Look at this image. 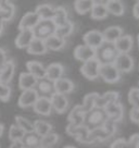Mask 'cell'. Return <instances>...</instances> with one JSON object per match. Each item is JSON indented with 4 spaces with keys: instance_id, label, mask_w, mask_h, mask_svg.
<instances>
[{
    "instance_id": "9f6ffc18",
    "label": "cell",
    "mask_w": 139,
    "mask_h": 148,
    "mask_svg": "<svg viewBox=\"0 0 139 148\" xmlns=\"http://www.w3.org/2000/svg\"><path fill=\"white\" fill-rule=\"evenodd\" d=\"M0 10H1V9H0Z\"/></svg>"
},
{
    "instance_id": "603a6c76",
    "label": "cell",
    "mask_w": 139,
    "mask_h": 148,
    "mask_svg": "<svg viewBox=\"0 0 139 148\" xmlns=\"http://www.w3.org/2000/svg\"><path fill=\"white\" fill-rule=\"evenodd\" d=\"M14 71H15L14 62L9 59L5 66L0 70V83L9 84L13 79Z\"/></svg>"
},
{
    "instance_id": "2e32d148",
    "label": "cell",
    "mask_w": 139,
    "mask_h": 148,
    "mask_svg": "<svg viewBox=\"0 0 139 148\" xmlns=\"http://www.w3.org/2000/svg\"><path fill=\"white\" fill-rule=\"evenodd\" d=\"M40 18L38 16V14L34 11V12H27L24 14L23 18H21L19 23V29H33L36 26V24L39 22Z\"/></svg>"
},
{
    "instance_id": "3957f363",
    "label": "cell",
    "mask_w": 139,
    "mask_h": 148,
    "mask_svg": "<svg viewBox=\"0 0 139 148\" xmlns=\"http://www.w3.org/2000/svg\"><path fill=\"white\" fill-rule=\"evenodd\" d=\"M57 31V25L53 20H39L36 26L33 28L35 38L45 40L51 35H55Z\"/></svg>"
},
{
    "instance_id": "5b68a950",
    "label": "cell",
    "mask_w": 139,
    "mask_h": 148,
    "mask_svg": "<svg viewBox=\"0 0 139 148\" xmlns=\"http://www.w3.org/2000/svg\"><path fill=\"white\" fill-rule=\"evenodd\" d=\"M116 132V123L111 120H108V122L100 129H96L90 131V134L93 136L95 143L96 142H103L106 139L112 137Z\"/></svg>"
},
{
    "instance_id": "4dcf8cb0",
    "label": "cell",
    "mask_w": 139,
    "mask_h": 148,
    "mask_svg": "<svg viewBox=\"0 0 139 148\" xmlns=\"http://www.w3.org/2000/svg\"><path fill=\"white\" fill-rule=\"evenodd\" d=\"M55 9L50 5H38L35 12L38 14L40 20H52L55 16Z\"/></svg>"
},
{
    "instance_id": "52a82bcc",
    "label": "cell",
    "mask_w": 139,
    "mask_h": 148,
    "mask_svg": "<svg viewBox=\"0 0 139 148\" xmlns=\"http://www.w3.org/2000/svg\"><path fill=\"white\" fill-rule=\"evenodd\" d=\"M38 94V97H47L51 98L52 95L56 92L55 89V82H52L47 77L37 79V83L34 88Z\"/></svg>"
},
{
    "instance_id": "f6af8a7d",
    "label": "cell",
    "mask_w": 139,
    "mask_h": 148,
    "mask_svg": "<svg viewBox=\"0 0 139 148\" xmlns=\"http://www.w3.org/2000/svg\"><path fill=\"white\" fill-rule=\"evenodd\" d=\"M8 57H7V53H5V51L2 49V48H0V70L2 69L3 66L5 65V63L8 62Z\"/></svg>"
},
{
    "instance_id": "816d5d0a",
    "label": "cell",
    "mask_w": 139,
    "mask_h": 148,
    "mask_svg": "<svg viewBox=\"0 0 139 148\" xmlns=\"http://www.w3.org/2000/svg\"><path fill=\"white\" fill-rule=\"evenodd\" d=\"M36 148H49V147H46V146H42V145H40V146H38V147Z\"/></svg>"
},
{
    "instance_id": "cb8c5ba5",
    "label": "cell",
    "mask_w": 139,
    "mask_h": 148,
    "mask_svg": "<svg viewBox=\"0 0 139 148\" xmlns=\"http://www.w3.org/2000/svg\"><path fill=\"white\" fill-rule=\"evenodd\" d=\"M23 143L24 147L26 148H36L42 145V136L36 133V132H28L25 133L23 138L21 139Z\"/></svg>"
},
{
    "instance_id": "b9f144b4",
    "label": "cell",
    "mask_w": 139,
    "mask_h": 148,
    "mask_svg": "<svg viewBox=\"0 0 139 148\" xmlns=\"http://www.w3.org/2000/svg\"><path fill=\"white\" fill-rule=\"evenodd\" d=\"M128 101L133 106V108L139 109V88H130L129 92H128Z\"/></svg>"
},
{
    "instance_id": "bcb514c9",
    "label": "cell",
    "mask_w": 139,
    "mask_h": 148,
    "mask_svg": "<svg viewBox=\"0 0 139 148\" xmlns=\"http://www.w3.org/2000/svg\"><path fill=\"white\" fill-rule=\"evenodd\" d=\"M9 148H24V145L22 143V140H14L11 143Z\"/></svg>"
},
{
    "instance_id": "7402d4cb",
    "label": "cell",
    "mask_w": 139,
    "mask_h": 148,
    "mask_svg": "<svg viewBox=\"0 0 139 148\" xmlns=\"http://www.w3.org/2000/svg\"><path fill=\"white\" fill-rule=\"evenodd\" d=\"M120 98V94L117 92H104V95H98L96 98V102H95V107H99V108H104L108 103L110 102L117 101Z\"/></svg>"
},
{
    "instance_id": "277c9868",
    "label": "cell",
    "mask_w": 139,
    "mask_h": 148,
    "mask_svg": "<svg viewBox=\"0 0 139 148\" xmlns=\"http://www.w3.org/2000/svg\"><path fill=\"white\" fill-rule=\"evenodd\" d=\"M66 133L71 136H74L75 139L82 144H93V136L90 134V131L87 127H85L83 124L80 125H73L69 123L66 126Z\"/></svg>"
},
{
    "instance_id": "ee69618b",
    "label": "cell",
    "mask_w": 139,
    "mask_h": 148,
    "mask_svg": "<svg viewBox=\"0 0 139 148\" xmlns=\"http://www.w3.org/2000/svg\"><path fill=\"white\" fill-rule=\"evenodd\" d=\"M129 118L133 122L139 124V109L132 108V110H130V112H129Z\"/></svg>"
},
{
    "instance_id": "60d3db41",
    "label": "cell",
    "mask_w": 139,
    "mask_h": 148,
    "mask_svg": "<svg viewBox=\"0 0 139 148\" xmlns=\"http://www.w3.org/2000/svg\"><path fill=\"white\" fill-rule=\"evenodd\" d=\"M58 142H59V135L57 133L50 132V133H48L47 135L42 137V145L49 148H51L53 145H56Z\"/></svg>"
},
{
    "instance_id": "7c38bea8",
    "label": "cell",
    "mask_w": 139,
    "mask_h": 148,
    "mask_svg": "<svg viewBox=\"0 0 139 148\" xmlns=\"http://www.w3.org/2000/svg\"><path fill=\"white\" fill-rule=\"evenodd\" d=\"M38 98V94L37 92L33 88V89H26V90H22V94L20 95L19 97V106L21 108H29V107H33L34 103L36 102Z\"/></svg>"
},
{
    "instance_id": "484cf974",
    "label": "cell",
    "mask_w": 139,
    "mask_h": 148,
    "mask_svg": "<svg viewBox=\"0 0 139 148\" xmlns=\"http://www.w3.org/2000/svg\"><path fill=\"white\" fill-rule=\"evenodd\" d=\"M27 71L31 74H33L37 79L46 77V68L42 65V63L38 61H28L26 63Z\"/></svg>"
},
{
    "instance_id": "8fae6325",
    "label": "cell",
    "mask_w": 139,
    "mask_h": 148,
    "mask_svg": "<svg viewBox=\"0 0 139 148\" xmlns=\"http://www.w3.org/2000/svg\"><path fill=\"white\" fill-rule=\"evenodd\" d=\"M83 40L85 42V45L91 47L93 49L98 48L102 42H104L102 32L97 31V29H93V31H89V32L86 33L83 37Z\"/></svg>"
},
{
    "instance_id": "30bf717a",
    "label": "cell",
    "mask_w": 139,
    "mask_h": 148,
    "mask_svg": "<svg viewBox=\"0 0 139 148\" xmlns=\"http://www.w3.org/2000/svg\"><path fill=\"white\" fill-rule=\"evenodd\" d=\"M113 64L121 73H128L134 68V59L128 53H119Z\"/></svg>"
},
{
    "instance_id": "e575fe53",
    "label": "cell",
    "mask_w": 139,
    "mask_h": 148,
    "mask_svg": "<svg viewBox=\"0 0 139 148\" xmlns=\"http://www.w3.org/2000/svg\"><path fill=\"white\" fill-rule=\"evenodd\" d=\"M109 12L107 10L106 5H99V3H95L93 9L90 10V15L93 20H103L107 18Z\"/></svg>"
},
{
    "instance_id": "9c48e42d",
    "label": "cell",
    "mask_w": 139,
    "mask_h": 148,
    "mask_svg": "<svg viewBox=\"0 0 139 148\" xmlns=\"http://www.w3.org/2000/svg\"><path fill=\"white\" fill-rule=\"evenodd\" d=\"M104 110L107 112L109 120L113 121V122H115V123L120 122V121L123 119V116H124V108H123V105H122L119 100L108 103L107 106L104 107Z\"/></svg>"
},
{
    "instance_id": "db71d44e",
    "label": "cell",
    "mask_w": 139,
    "mask_h": 148,
    "mask_svg": "<svg viewBox=\"0 0 139 148\" xmlns=\"http://www.w3.org/2000/svg\"><path fill=\"white\" fill-rule=\"evenodd\" d=\"M138 47H139V36H138Z\"/></svg>"
},
{
    "instance_id": "83f0119b",
    "label": "cell",
    "mask_w": 139,
    "mask_h": 148,
    "mask_svg": "<svg viewBox=\"0 0 139 148\" xmlns=\"http://www.w3.org/2000/svg\"><path fill=\"white\" fill-rule=\"evenodd\" d=\"M84 114H85V112H84L82 106H80V105L75 106L72 110L70 111L69 116H67L69 123H71V124H73V125L83 124Z\"/></svg>"
},
{
    "instance_id": "836d02e7",
    "label": "cell",
    "mask_w": 139,
    "mask_h": 148,
    "mask_svg": "<svg viewBox=\"0 0 139 148\" xmlns=\"http://www.w3.org/2000/svg\"><path fill=\"white\" fill-rule=\"evenodd\" d=\"M93 5L95 2L93 0H76L74 2V8L78 14H86L90 12Z\"/></svg>"
},
{
    "instance_id": "11a10c76",
    "label": "cell",
    "mask_w": 139,
    "mask_h": 148,
    "mask_svg": "<svg viewBox=\"0 0 139 148\" xmlns=\"http://www.w3.org/2000/svg\"><path fill=\"white\" fill-rule=\"evenodd\" d=\"M24 148H26V147H24Z\"/></svg>"
},
{
    "instance_id": "44dd1931",
    "label": "cell",
    "mask_w": 139,
    "mask_h": 148,
    "mask_svg": "<svg viewBox=\"0 0 139 148\" xmlns=\"http://www.w3.org/2000/svg\"><path fill=\"white\" fill-rule=\"evenodd\" d=\"M74 88V83L71 79H65V77H61V79H57L55 82V89H56V92H58V94L66 95V94L73 92Z\"/></svg>"
},
{
    "instance_id": "7a4b0ae2",
    "label": "cell",
    "mask_w": 139,
    "mask_h": 148,
    "mask_svg": "<svg viewBox=\"0 0 139 148\" xmlns=\"http://www.w3.org/2000/svg\"><path fill=\"white\" fill-rule=\"evenodd\" d=\"M117 56L119 51L114 46V42H103L95 49V59L100 64H113Z\"/></svg>"
},
{
    "instance_id": "6da1fadb",
    "label": "cell",
    "mask_w": 139,
    "mask_h": 148,
    "mask_svg": "<svg viewBox=\"0 0 139 148\" xmlns=\"http://www.w3.org/2000/svg\"><path fill=\"white\" fill-rule=\"evenodd\" d=\"M108 120L109 118L104 108L93 107L91 110H89L84 114L83 125L89 131H93L96 129L102 127L108 122Z\"/></svg>"
},
{
    "instance_id": "d4e9b609",
    "label": "cell",
    "mask_w": 139,
    "mask_h": 148,
    "mask_svg": "<svg viewBox=\"0 0 139 148\" xmlns=\"http://www.w3.org/2000/svg\"><path fill=\"white\" fill-rule=\"evenodd\" d=\"M26 49H27V52L29 55L35 56L44 55V53H46L47 51H48L46 45H45V40L39 39V38H34Z\"/></svg>"
},
{
    "instance_id": "c3c4849f",
    "label": "cell",
    "mask_w": 139,
    "mask_h": 148,
    "mask_svg": "<svg viewBox=\"0 0 139 148\" xmlns=\"http://www.w3.org/2000/svg\"><path fill=\"white\" fill-rule=\"evenodd\" d=\"M95 3H99V5H107L108 1L110 0H93Z\"/></svg>"
},
{
    "instance_id": "5bb4252c",
    "label": "cell",
    "mask_w": 139,
    "mask_h": 148,
    "mask_svg": "<svg viewBox=\"0 0 139 148\" xmlns=\"http://www.w3.org/2000/svg\"><path fill=\"white\" fill-rule=\"evenodd\" d=\"M33 108H34V111L40 116H50L52 112V105H51L50 98L38 97Z\"/></svg>"
},
{
    "instance_id": "f35d334b",
    "label": "cell",
    "mask_w": 139,
    "mask_h": 148,
    "mask_svg": "<svg viewBox=\"0 0 139 148\" xmlns=\"http://www.w3.org/2000/svg\"><path fill=\"white\" fill-rule=\"evenodd\" d=\"M74 31V24L72 23L71 21H69L65 25H62V26H58L56 31V35L57 36L61 37V38H66L67 36H70Z\"/></svg>"
},
{
    "instance_id": "4fadbf2b",
    "label": "cell",
    "mask_w": 139,
    "mask_h": 148,
    "mask_svg": "<svg viewBox=\"0 0 139 148\" xmlns=\"http://www.w3.org/2000/svg\"><path fill=\"white\" fill-rule=\"evenodd\" d=\"M52 110H55L57 113H64L69 108V100L65 95L55 92L50 98Z\"/></svg>"
},
{
    "instance_id": "f546056e",
    "label": "cell",
    "mask_w": 139,
    "mask_h": 148,
    "mask_svg": "<svg viewBox=\"0 0 139 148\" xmlns=\"http://www.w3.org/2000/svg\"><path fill=\"white\" fill-rule=\"evenodd\" d=\"M53 22L56 23L57 27L62 26L69 22V15H67V10L64 7H58L55 9V16H53Z\"/></svg>"
},
{
    "instance_id": "ffe728a7",
    "label": "cell",
    "mask_w": 139,
    "mask_h": 148,
    "mask_svg": "<svg viewBox=\"0 0 139 148\" xmlns=\"http://www.w3.org/2000/svg\"><path fill=\"white\" fill-rule=\"evenodd\" d=\"M64 73V68L60 63H51L46 68V77L52 82L61 79Z\"/></svg>"
},
{
    "instance_id": "e0dca14e",
    "label": "cell",
    "mask_w": 139,
    "mask_h": 148,
    "mask_svg": "<svg viewBox=\"0 0 139 148\" xmlns=\"http://www.w3.org/2000/svg\"><path fill=\"white\" fill-rule=\"evenodd\" d=\"M35 38L33 29H21L15 38V46L20 49H24L29 46V44Z\"/></svg>"
},
{
    "instance_id": "7bdbcfd3",
    "label": "cell",
    "mask_w": 139,
    "mask_h": 148,
    "mask_svg": "<svg viewBox=\"0 0 139 148\" xmlns=\"http://www.w3.org/2000/svg\"><path fill=\"white\" fill-rule=\"evenodd\" d=\"M12 89L9 86V84L0 83V100L1 101H9L11 98Z\"/></svg>"
},
{
    "instance_id": "ba28073f",
    "label": "cell",
    "mask_w": 139,
    "mask_h": 148,
    "mask_svg": "<svg viewBox=\"0 0 139 148\" xmlns=\"http://www.w3.org/2000/svg\"><path fill=\"white\" fill-rule=\"evenodd\" d=\"M100 63L95 58L90 60L83 62V65L80 66V72L87 79L93 81L99 77V70H100Z\"/></svg>"
},
{
    "instance_id": "f5cc1de1",
    "label": "cell",
    "mask_w": 139,
    "mask_h": 148,
    "mask_svg": "<svg viewBox=\"0 0 139 148\" xmlns=\"http://www.w3.org/2000/svg\"><path fill=\"white\" fill-rule=\"evenodd\" d=\"M65 148H75V147H73V146H66Z\"/></svg>"
},
{
    "instance_id": "8992f818",
    "label": "cell",
    "mask_w": 139,
    "mask_h": 148,
    "mask_svg": "<svg viewBox=\"0 0 139 148\" xmlns=\"http://www.w3.org/2000/svg\"><path fill=\"white\" fill-rule=\"evenodd\" d=\"M99 76L109 84L119 82L121 79V72L115 68L114 64H101L99 70Z\"/></svg>"
},
{
    "instance_id": "9a60e30c",
    "label": "cell",
    "mask_w": 139,
    "mask_h": 148,
    "mask_svg": "<svg viewBox=\"0 0 139 148\" xmlns=\"http://www.w3.org/2000/svg\"><path fill=\"white\" fill-rule=\"evenodd\" d=\"M74 57L76 60L82 61V62H86V61L90 60L95 58V49L91 47L87 46V45H79L75 48L74 50Z\"/></svg>"
},
{
    "instance_id": "ac0fdd59",
    "label": "cell",
    "mask_w": 139,
    "mask_h": 148,
    "mask_svg": "<svg viewBox=\"0 0 139 148\" xmlns=\"http://www.w3.org/2000/svg\"><path fill=\"white\" fill-rule=\"evenodd\" d=\"M134 45L133 37L130 35H122V36L114 42V46L117 49L119 53H128Z\"/></svg>"
},
{
    "instance_id": "f907efd6",
    "label": "cell",
    "mask_w": 139,
    "mask_h": 148,
    "mask_svg": "<svg viewBox=\"0 0 139 148\" xmlns=\"http://www.w3.org/2000/svg\"><path fill=\"white\" fill-rule=\"evenodd\" d=\"M3 131H5V126H3V124L0 123V137L2 136V134H3Z\"/></svg>"
},
{
    "instance_id": "7dc6e473",
    "label": "cell",
    "mask_w": 139,
    "mask_h": 148,
    "mask_svg": "<svg viewBox=\"0 0 139 148\" xmlns=\"http://www.w3.org/2000/svg\"><path fill=\"white\" fill-rule=\"evenodd\" d=\"M134 16L136 18H139V0L136 1V5H134Z\"/></svg>"
},
{
    "instance_id": "d6a6232c",
    "label": "cell",
    "mask_w": 139,
    "mask_h": 148,
    "mask_svg": "<svg viewBox=\"0 0 139 148\" xmlns=\"http://www.w3.org/2000/svg\"><path fill=\"white\" fill-rule=\"evenodd\" d=\"M109 13L113 14L115 16H121L124 14V5L121 0H110L106 5Z\"/></svg>"
},
{
    "instance_id": "1f68e13d",
    "label": "cell",
    "mask_w": 139,
    "mask_h": 148,
    "mask_svg": "<svg viewBox=\"0 0 139 148\" xmlns=\"http://www.w3.org/2000/svg\"><path fill=\"white\" fill-rule=\"evenodd\" d=\"M33 123H34V132H36L42 137L47 135L48 133L52 132V129H53L52 125L49 122L44 120H36L35 122H33Z\"/></svg>"
},
{
    "instance_id": "ab89813d",
    "label": "cell",
    "mask_w": 139,
    "mask_h": 148,
    "mask_svg": "<svg viewBox=\"0 0 139 148\" xmlns=\"http://www.w3.org/2000/svg\"><path fill=\"white\" fill-rule=\"evenodd\" d=\"M24 134H25V132H24L22 129H20L16 124H12L11 126H10L9 138L11 139V142H14V140H21V139L23 138Z\"/></svg>"
},
{
    "instance_id": "d590c367",
    "label": "cell",
    "mask_w": 139,
    "mask_h": 148,
    "mask_svg": "<svg viewBox=\"0 0 139 148\" xmlns=\"http://www.w3.org/2000/svg\"><path fill=\"white\" fill-rule=\"evenodd\" d=\"M98 92H90V94H87L85 97H84L83 103L80 105L82 108H83L84 112H88L89 110H91L93 107H95V102H96V98L98 97Z\"/></svg>"
},
{
    "instance_id": "8d00e7d4",
    "label": "cell",
    "mask_w": 139,
    "mask_h": 148,
    "mask_svg": "<svg viewBox=\"0 0 139 148\" xmlns=\"http://www.w3.org/2000/svg\"><path fill=\"white\" fill-rule=\"evenodd\" d=\"M15 124L18 125L20 129L23 130L25 133L34 131V123L31 122L26 118H24V116H15Z\"/></svg>"
},
{
    "instance_id": "d6986e66",
    "label": "cell",
    "mask_w": 139,
    "mask_h": 148,
    "mask_svg": "<svg viewBox=\"0 0 139 148\" xmlns=\"http://www.w3.org/2000/svg\"><path fill=\"white\" fill-rule=\"evenodd\" d=\"M36 83H37V79L29 72H23V73L20 74L19 87L21 90L33 89V88H35Z\"/></svg>"
},
{
    "instance_id": "4316f807",
    "label": "cell",
    "mask_w": 139,
    "mask_h": 148,
    "mask_svg": "<svg viewBox=\"0 0 139 148\" xmlns=\"http://www.w3.org/2000/svg\"><path fill=\"white\" fill-rule=\"evenodd\" d=\"M104 42H115L122 35H123V28L120 26H110L102 32Z\"/></svg>"
},
{
    "instance_id": "681fc988",
    "label": "cell",
    "mask_w": 139,
    "mask_h": 148,
    "mask_svg": "<svg viewBox=\"0 0 139 148\" xmlns=\"http://www.w3.org/2000/svg\"><path fill=\"white\" fill-rule=\"evenodd\" d=\"M132 138H133L135 142H136V144H137V146H138V148H139V134L133 135V136H132Z\"/></svg>"
},
{
    "instance_id": "f1b7e54d",
    "label": "cell",
    "mask_w": 139,
    "mask_h": 148,
    "mask_svg": "<svg viewBox=\"0 0 139 148\" xmlns=\"http://www.w3.org/2000/svg\"><path fill=\"white\" fill-rule=\"evenodd\" d=\"M45 45H46L48 50H60L65 46V39L61 38V37L55 35H51L50 37H48L47 39H45Z\"/></svg>"
},
{
    "instance_id": "74e56055",
    "label": "cell",
    "mask_w": 139,
    "mask_h": 148,
    "mask_svg": "<svg viewBox=\"0 0 139 148\" xmlns=\"http://www.w3.org/2000/svg\"><path fill=\"white\" fill-rule=\"evenodd\" d=\"M110 148H138V146L134 139L130 137V139H128V140H126L124 138L116 139L111 144Z\"/></svg>"
}]
</instances>
